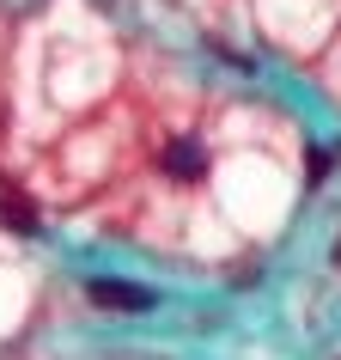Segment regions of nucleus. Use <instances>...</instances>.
Masks as SVG:
<instances>
[{"label": "nucleus", "mask_w": 341, "mask_h": 360, "mask_svg": "<svg viewBox=\"0 0 341 360\" xmlns=\"http://www.w3.org/2000/svg\"><path fill=\"white\" fill-rule=\"evenodd\" d=\"M92 305H104V311H152V293L134 281H92Z\"/></svg>", "instance_id": "nucleus-2"}, {"label": "nucleus", "mask_w": 341, "mask_h": 360, "mask_svg": "<svg viewBox=\"0 0 341 360\" xmlns=\"http://www.w3.org/2000/svg\"><path fill=\"white\" fill-rule=\"evenodd\" d=\"M159 165H165V177H177V184H201V177H208V147L183 134V141H170V147L159 153Z\"/></svg>", "instance_id": "nucleus-1"}, {"label": "nucleus", "mask_w": 341, "mask_h": 360, "mask_svg": "<svg viewBox=\"0 0 341 360\" xmlns=\"http://www.w3.org/2000/svg\"><path fill=\"white\" fill-rule=\"evenodd\" d=\"M0 220H6L13 232H25V238L37 232V208H31V202H25L19 190H0Z\"/></svg>", "instance_id": "nucleus-3"}]
</instances>
